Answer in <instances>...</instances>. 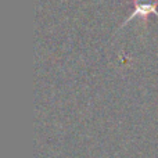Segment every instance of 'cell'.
I'll use <instances>...</instances> for the list:
<instances>
[{
    "instance_id": "cell-1",
    "label": "cell",
    "mask_w": 158,
    "mask_h": 158,
    "mask_svg": "<svg viewBox=\"0 0 158 158\" xmlns=\"http://www.w3.org/2000/svg\"><path fill=\"white\" fill-rule=\"evenodd\" d=\"M157 8H158V0H133V11H132L131 15L125 19V22H122L121 28L125 27L128 22H131L132 19L136 18V17H142V18H144V19H147L148 15H151V14L158 17Z\"/></svg>"
}]
</instances>
